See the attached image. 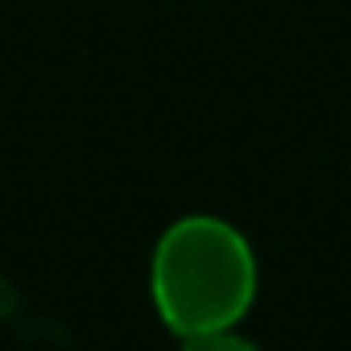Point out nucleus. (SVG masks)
Wrapping results in <instances>:
<instances>
[{
    "mask_svg": "<svg viewBox=\"0 0 351 351\" xmlns=\"http://www.w3.org/2000/svg\"><path fill=\"white\" fill-rule=\"evenodd\" d=\"M256 285L261 269L248 236L219 215L173 219L149 256V298L173 339L240 326Z\"/></svg>",
    "mask_w": 351,
    "mask_h": 351,
    "instance_id": "nucleus-1",
    "label": "nucleus"
},
{
    "mask_svg": "<svg viewBox=\"0 0 351 351\" xmlns=\"http://www.w3.org/2000/svg\"><path fill=\"white\" fill-rule=\"evenodd\" d=\"M182 347L178 351H261L248 335H240L236 326L232 330H211V335H195V339H178Z\"/></svg>",
    "mask_w": 351,
    "mask_h": 351,
    "instance_id": "nucleus-2",
    "label": "nucleus"
}]
</instances>
